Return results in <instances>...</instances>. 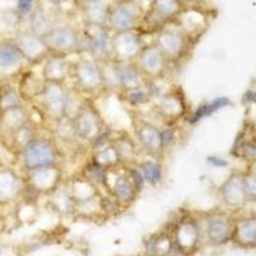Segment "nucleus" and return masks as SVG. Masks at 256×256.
<instances>
[{"label": "nucleus", "mask_w": 256, "mask_h": 256, "mask_svg": "<svg viewBox=\"0 0 256 256\" xmlns=\"http://www.w3.org/2000/svg\"><path fill=\"white\" fill-rule=\"evenodd\" d=\"M20 172L38 168L62 166V148L54 137L36 134L17 152Z\"/></svg>", "instance_id": "nucleus-1"}, {"label": "nucleus", "mask_w": 256, "mask_h": 256, "mask_svg": "<svg viewBox=\"0 0 256 256\" xmlns=\"http://www.w3.org/2000/svg\"><path fill=\"white\" fill-rule=\"evenodd\" d=\"M102 192L114 201L118 209L123 210L131 208L141 195L127 166L105 169Z\"/></svg>", "instance_id": "nucleus-2"}, {"label": "nucleus", "mask_w": 256, "mask_h": 256, "mask_svg": "<svg viewBox=\"0 0 256 256\" xmlns=\"http://www.w3.org/2000/svg\"><path fill=\"white\" fill-rule=\"evenodd\" d=\"M73 86L84 98L95 96L105 91V76L102 63L91 56H78L73 60Z\"/></svg>", "instance_id": "nucleus-3"}, {"label": "nucleus", "mask_w": 256, "mask_h": 256, "mask_svg": "<svg viewBox=\"0 0 256 256\" xmlns=\"http://www.w3.org/2000/svg\"><path fill=\"white\" fill-rule=\"evenodd\" d=\"M72 127L77 140L92 145L108 132L106 123L100 113L99 108L96 106L92 99L86 98L72 120Z\"/></svg>", "instance_id": "nucleus-4"}, {"label": "nucleus", "mask_w": 256, "mask_h": 256, "mask_svg": "<svg viewBox=\"0 0 256 256\" xmlns=\"http://www.w3.org/2000/svg\"><path fill=\"white\" fill-rule=\"evenodd\" d=\"M132 130L141 152L148 158L160 159L166 152L163 128L140 116H132Z\"/></svg>", "instance_id": "nucleus-5"}, {"label": "nucleus", "mask_w": 256, "mask_h": 256, "mask_svg": "<svg viewBox=\"0 0 256 256\" xmlns=\"http://www.w3.org/2000/svg\"><path fill=\"white\" fill-rule=\"evenodd\" d=\"M68 92L67 84L44 82V88L36 100L42 116L52 124L66 118Z\"/></svg>", "instance_id": "nucleus-6"}, {"label": "nucleus", "mask_w": 256, "mask_h": 256, "mask_svg": "<svg viewBox=\"0 0 256 256\" xmlns=\"http://www.w3.org/2000/svg\"><path fill=\"white\" fill-rule=\"evenodd\" d=\"M44 40L50 54L70 56H82L84 52V36L70 24L56 26Z\"/></svg>", "instance_id": "nucleus-7"}, {"label": "nucleus", "mask_w": 256, "mask_h": 256, "mask_svg": "<svg viewBox=\"0 0 256 256\" xmlns=\"http://www.w3.org/2000/svg\"><path fill=\"white\" fill-rule=\"evenodd\" d=\"M152 110L158 118L166 123L168 127H172L180 122L187 114V102L180 88H173L160 92L154 99Z\"/></svg>", "instance_id": "nucleus-8"}, {"label": "nucleus", "mask_w": 256, "mask_h": 256, "mask_svg": "<svg viewBox=\"0 0 256 256\" xmlns=\"http://www.w3.org/2000/svg\"><path fill=\"white\" fill-rule=\"evenodd\" d=\"M24 173L27 191L38 196H49L56 191L64 180V170L62 166H52L38 168Z\"/></svg>", "instance_id": "nucleus-9"}, {"label": "nucleus", "mask_w": 256, "mask_h": 256, "mask_svg": "<svg viewBox=\"0 0 256 256\" xmlns=\"http://www.w3.org/2000/svg\"><path fill=\"white\" fill-rule=\"evenodd\" d=\"M152 42L166 56L170 66L180 64L190 52L188 35L177 28H162Z\"/></svg>", "instance_id": "nucleus-10"}, {"label": "nucleus", "mask_w": 256, "mask_h": 256, "mask_svg": "<svg viewBox=\"0 0 256 256\" xmlns=\"http://www.w3.org/2000/svg\"><path fill=\"white\" fill-rule=\"evenodd\" d=\"M174 250L184 255L195 252L201 241V227L198 219L192 214H184L176 222L172 230Z\"/></svg>", "instance_id": "nucleus-11"}, {"label": "nucleus", "mask_w": 256, "mask_h": 256, "mask_svg": "<svg viewBox=\"0 0 256 256\" xmlns=\"http://www.w3.org/2000/svg\"><path fill=\"white\" fill-rule=\"evenodd\" d=\"M134 63L148 82H156L163 78L170 67L168 59L154 42L146 44Z\"/></svg>", "instance_id": "nucleus-12"}, {"label": "nucleus", "mask_w": 256, "mask_h": 256, "mask_svg": "<svg viewBox=\"0 0 256 256\" xmlns=\"http://www.w3.org/2000/svg\"><path fill=\"white\" fill-rule=\"evenodd\" d=\"M142 20V9L134 0H122L109 9L106 27L116 32L134 31Z\"/></svg>", "instance_id": "nucleus-13"}, {"label": "nucleus", "mask_w": 256, "mask_h": 256, "mask_svg": "<svg viewBox=\"0 0 256 256\" xmlns=\"http://www.w3.org/2000/svg\"><path fill=\"white\" fill-rule=\"evenodd\" d=\"M82 36L84 42V52H88V56L102 64L112 60L113 34L108 27L86 24Z\"/></svg>", "instance_id": "nucleus-14"}, {"label": "nucleus", "mask_w": 256, "mask_h": 256, "mask_svg": "<svg viewBox=\"0 0 256 256\" xmlns=\"http://www.w3.org/2000/svg\"><path fill=\"white\" fill-rule=\"evenodd\" d=\"M146 42L134 31L116 32L112 38V60L116 63L134 62Z\"/></svg>", "instance_id": "nucleus-15"}, {"label": "nucleus", "mask_w": 256, "mask_h": 256, "mask_svg": "<svg viewBox=\"0 0 256 256\" xmlns=\"http://www.w3.org/2000/svg\"><path fill=\"white\" fill-rule=\"evenodd\" d=\"M26 182L24 173L10 166H0V208L8 206L24 198Z\"/></svg>", "instance_id": "nucleus-16"}, {"label": "nucleus", "mask_w": 256, "mask_h": 256, "mask_svg": "<svg viewBox=\"0 0 256 256\" xmlns=\"http://www.w3.org/2000/svg\"><path fill=\"white\" fill-rule=\"evenodd\" d=\"M13 40L24 54V58L30 64H41L49 56L50 52L42 38L32 34L30 30L18 32Z\"/></svg>", "instance_id": "nucleus-17"}, {"label": "nucleus", "mask_w": 256, "mask_h": 256, "mask_svg": "<svg viewBox=\"0 0 256 256\" xmlns=\"http://www.w3.org/2000/svg\"><path fill=\"white\" fill-rule=\"evenodd\" d=\"M234 223L223 212H212L205 219V236L214 246L227 244L233 237Z\"/></svg>", "instance_id": "nucleus-18"}, {"label": "nucleus", "mask_w": 256, "mask_h": 256, "mask_svg": "<svg viewBox=\"0 0 256 256\" xmlns=\"http://www.w3.org/2000/svg\"><path fill=\"white\" fill-rule=\"evenodd\" d=\"M73 60L68 56L49 54L46 59L41 63V78L45 82L67 84L68 80L72 78Z\"/></svg>", "instance_id": "nucleus-19"}, {"label": "nucleus", "mask_w": 256, "mask_h": 256, "mask_svg": "<svg viewBox=\"0 0 256 256\" xmlns=\"http://www.w3.org/2000/svg\"><path fill=\"white\" fill-rule=\"evenodd\" d=\"M220 198L224 204L230 208H240L248 201L246 191H244V174L242 173H232L222 184L219 188Z\"/></svg>", "instance_id": "nucleus-20"}, {"label": "nucleus", "mask_w": 256, "mask_h": 256, "mask_svg": "<svg viewBox=\"0 0 256 256\" xmlns=\"http://www.w3.org/2000/svg\"><path fill=\"white\" fill-rule=\"evenodd\" d=\"M30 124L32 120L26 105L0 110V130L8 136H13Z\"/></svg>", "instance_id": "nucleus-21"}, {"label": "nucleus", "mask_w": 256, "mask_h": 256, "mask_svg": "<svg viewBox=\"0 0 256 256\" xmlns=\"http://www.w3.org/2000/svg\"><path fill=\"white\" fill-rule=\"evenodd\" d=\"M110 142L116 146V152L122 159L123 166H134L140 160V148L137 145L136 140L126 132H120L116 134H112Z\"/></svg>", "instance_id": "nucleus-22"}, {"label": "nucleus", "mask_w": 256, "mask_h": 256, "mask_svg": "<svg viewBox=\"0 0 256 256\" xmlns=\"http://www.w3.org/2000/svg\"><path fill=\"white\" fill-rule=\"evenodd\" d=\"M49 204L52 209L58 212L62 216H74L76 209V201L73 198L70 188H68L66 180L56 190V191L48 196Z\"/></svg>", "instance_id": "nucleus-23"}, {"label": "nucleus", "mask_w": 256, "mask_h": 256, "mask_svg": "<svg viewBox=\"0 0 256 256\" xmlns=\"http://www.w3.org/2000/svg\"><path fill=\"white\" fill-rule=\"evenodd\" d=\"M142 174L145 184L150 187H159L164 180V166L160 159L146 158L140 159L138 163L134 164Z\"/></svg>", "instance_id": "nucleus-24"}, {"label": "nucleus", "mask_w": 256, "mask_h": 256, "mask_svg": "<svg viewBox=\"0 0 256 256\" xmlns=\"http://www.w3.org/2000/svg\"><path fill=\"white\" fill-rule=\"evenodd\" d=\"M120 95L122 96V99L130 106L138 108V106L152 104L159 94L155 91L154 82H146L145 84H142L140 88H132L130 91H124V92H120Z\"/></svg>", "instance_id": "nucleus-25"}, {"label": "nucleus", "mask_w": 256, "mask_h": 256, "mask_svg": "<svg viewBox=\"0 0 256 256\" xmlns=\"http://www.w3.org/2000/svg\"><path fill=\"white\" fill-rule=\"evenodd\" d=\"M91 162L102 169H112L123 166L122 159L116 152V146L110 142V140H109V142L94 148Z\"/></svg>", "instance_id": "nucleus-26"}, {"label": "nucleus", "mask_w": 256, "mask_h": 256, "mask_svg": "<svg viewBox=\"0 0 256 256\" xmlns=\"http://www.w3.org/2000/svg\"><path fill=\"white\" fill-rule=\"evenodd\" d=\"M180 0H154L152 8V18L155 24H166L180 13Z\"/></svg>", "instance_id": "nucleus-27"}, {"label": "nucleus", "mask_w": 256, "mask_h": 256, "mask_svg": "<svg viewBox=\"0 0 256 256\" xmlns=\"http://www.w3.org/2000/svg\"><path fill=\"white\" fill-rule=\"evenodd\" d=\"M145 250L148 256H169L174 250L172 234L168 232L155 233L145 242Z\"/></svg>", "instance_id": "nucleus-28"}, {"label": "nucleus", "mask_w": 256, "mask_h": 256, "mask_svg": "<svg viewBox=\"0 0 256 256\" xmlns=\"http://www.w3.org/2000/svg\"><path fill=\"white\" fill-rule=\"evenodd\" d=\"M232 240L241 246H254L256 244V216L241 219L234 224Z\"/></svg>", "instance_id": "nucleus-29"}, {"label": "nucleus", "mask_w": 256, "mask_h": 256, "mask_svg": "<svg viewBox=\"0 0 256 256\" xmlns=\"http://www.w3.org/2000/svg\"><path fill=\"white\" fill-rule=\"evenodd\" d=\"M24 62V54L14 40H0V68H14Z\"/></svg>", "instance_id": "nucleus-30"}, {"label": "nucleus", "mask_w": 256, "mask_h": 256, "mask_svg": "<svg viewBox=\"0 0 256 256\" xmlns=\"http://www.w3.org/2000/svg\"><path fill=\"white\" fill-rule=\"evenodd\" d=\"M54 27H56V24H52V20H50L44 9H32V12L28 14V30L32 34L38 35V38H45L52 31Z\"/></svg>", "instance_id": "nucleus-31"}, {"label": "nucleus", "mask_w": 256, "mask_h": 256, "mask_svg": "<svg viewBox=\"0 0 256 256\" xmlns=\"http://www.w3.org/2000/svg\"><path fill=\"white\" fill-rule=\"evenodd\" d=\"M230 104V100L228 99V98H226V96H219V98H216V99L212 100V102H204V104H201L200 106L191 114L188 123L190 124H196V123H198L200 120H205V118L212 116L214 113L220 110V109L228 106Z\"/></svg>", "instance_id": "nucleus-32"}, {"label": "nucleus", "mask_w": 256, "mask_h": 256, "mask_svg": "<svg viewBox=\"0 0 256 256\" xmlns=\"http://www.w3.org/2000/svg\"><path fill=\"white\" fill-rule=\"evenodd\" d=\"M109 6L99 0L95 3L86 4L84 6V18L86 24H94V26H106L109 16Z\"/></svg>", "instance_id": "nucleus-33"}, {"label": "nucleus", "mask_w": 256, "mask_h": 256, "mask_svg": "<svg viewBox=\"0 0 256 256\" xmlns=\"http://www.w3.org/2000/svg\"><path fill=\"white\" fill-rule=\"evenodd\" d=\"M44 82L45 81L41 78V76H35V74L27 73L18 86V90H20L24 102H28L38 99V96L40 95L41 90L44 88Z\"/></svg>", "instance_id": "nucleus-34"}, {"label": "nucleus", "mask_w": 256, "mask_h": 256, "mask_svg": "<svg viewBox=\"0 0 256 256\" xmlns=\"http://www.w3.org/2000/svg\"><path fill=\"white\" fill-rule=\"evenodd\" d=\"M20 105H26V102L20 95L18 88L12 84H3L0 94V110L20 106Z\"/></svg>", "instance_id": "nucleus-35"}, {"label": "nucleus", "mask_w": 256, "mask_h": 256, "mask_svg": "<svg viewBox=\"0 0 256 256\" xmlns=\"http://www.w3.org/2000/svg\"><path fill=\"white\" fill-rule=\"evenodd\" d=\"M240 156L244 158V160L250 162H256V140H248L240 145Z\"/></svg>", "instance_id": "nucleus-36"}, {"label": "nucleus", "mask_w": 256, "mask_h": 256, "mask_svg": "<svg viewBox=\"0 0 256 256\" xmlns=\"http://www.w3.org/2000/svg\"><path fill=\"white\" fill-rule=\"evenodd\" d=\"M244 184L248 200L256 201V173L251 170L244 174Z\"/></svg>", "instance_id": "nucleus-37"}, {"label": "nucleus", "mask_w": 256, "mask_h": 256, "mask_svg": "<svg viewBox=\"0 0 256 256\" xmlns=\"http://www.w3.org/2000/svg\"><path fill=\"white\" fill-rule=\"evenodd\" d=\"M32 9H34V2H31V0H18L17 12L20 14H30Z\"/></svg>", "instance_id": "nucleus-38"}, {"label": "nucleus", "mask_w": 256, "mask_h": 256, "mask_svg": "<svg viewBox=\"0 0 256 256\" xmlns=\"http://www.w3.org/2000/svg\"><path fill=\"white\" fill-rule=\"evenodd\" d=\"M209 163H212V166H227V162L222 158H216V156H212L209 158Z\"/></svg>", "instance_id": "nucleus-39"}, {"label": "nucleus", "mask_w": 256, "mask_h": 256, "mask_svg": "<svg viewBox=\"0 0 256 256\" xmlns=\"http://www.w3.org/2000/svg\"><path fill=\"white\" fill-rule=\"evenodd\" d=\"M67 2V0H49V3H52V6H62Z\"/></svg>", "instance_id": "nucleus-40"}, {"label": "nucleus", "mask_w": 256, "mask_h": 256, "mask_svg": "<svg viewBox=\"0 0 256 256\" xmlns=\"http://www.w3.org/2000/svg\"><path fill=\"white\" fill-rule=\"evenodd\" d=\"M84 4H90V3H95V2H99V0H82Z\"/></svg>", "instance_id": "nucleus-41"}, {"label": "nucleus", "mask_w": 256, "mask_h": 256, "mask_svg": "<svg viewBox=\"0 0 256 256\" xmlns=\"http://www.w3.org/2000/svg\"><path fill=\"white\" fill-rule=\"evenodd\" d=\"M252 95H254V98H252V99H251V102H256V94H252Z\"/></svg>", "instance_id": "nucleus-42"}, {"label": "nucleus", "mask_w": 256, "mask_h": 256, "mask_svg": "<svg viewBox=\"0 0 256 256\" xmlns=\"http://www.w3.org/2000/svg\"><path fill=\"white\" fill-rule=\"evenodd\" d=\"M2 88H3V84H0V94H2Z\"/></svg>", "instance_id": "nucleus-43"}, {"label": "nucleus", "mask_w": 256, "mask_h": 256, "mask_svg": "<svg viewBox=\"0 0 256 256\" xmlns=\"http://www.w3.org/2000/svg\"><path fill=\"white\" fill-rule=\"evenodd\" d=\"M0 254H2V248H0Z\"/></svg>", "instance_id": "nucleus-44"}, {"label": "nucleus", "mask_w": 256, "mask_h": 256, "mask_svg": "<svg viewBox=\"0 0 256 256\" xmlns=\"http://www.w3.org/2000/svg\"><path fill=\"white\" fill-rule=\"evenodd\" d=\"M31 2H35V0H31Z\"/></svg>", "instance_id": "nucleus-45"}, {"label": "nucleus", "mask_w": 256, "mask_h": 256, "mask_svg": "<svg viewBox=\"0 0 256 256\" xmlns=\"http://www.w3.org/2000/svg\"><path fill=\"white\" fill-rule=\"evenodd\" d=\"M255 246H256V244H255Z\"/></svg>", "instance_id": "nucleus-46"}]
</instances>
